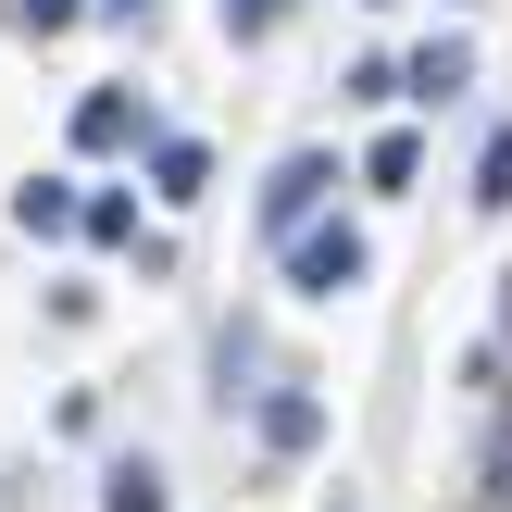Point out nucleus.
Masks as SVG:
<instances>
[{
  "label": "nucleus",
  "mask_w": 512,
  "mask_h": 512,
  "mask_svg": "<svg viewBox=\"0 0 512 512\" xmlns=\"http://www.w3.org/2000/svg\"><path fill=\"white\" fill-rule=\"evenodd\" d=\"M288 288H300V300L363 288V225H300V238H288Z\"/></svg>",
  "instance_id": "1"
},
{
  "label": "nucleus",
  "mask_w": 512,
  "mask_h": 512,
  "mask_svg": "<svg viewBox=\"0 0 512 512\" xmlns=\"http://www.w3.org/2000/svg\"><path fill=\"white\" fill-rule=\"evenodd\" d=\"M463 75H475V50H463V38H425L413 63H400V100H450Z\"/></svg>",
  "instance_id": "4"
},
{
  "label": "nucleus",
  "mask_w": 512,
  "mask_h": 512,
  "mask_svg": "<svg viewBox=\"0 0 512 512\" xmlns=\"http://www.w3.org/2000/svg\"><path fill=\"white\" fill-rule=\"evenodd\" d=\"M363 175H375V188H413V175H425V150H413V138H400V125H388V138L363 150Z\"/></svg>",
  "instance_id": "10"
},
{
  "label": "nucleus",
  "mask_w": 512,
  "mask_h": 512,
  "mask_svg": "<svg viewBox=\"0 0 512 512\" xmlns=\"http://www.w3.org/2000/svg\"><path fill=\"white\" fill-rule=\"evenodd\" d=\"M13 225H25V238H75V175H25V188H13Z\"/></svg>",
  "instance_id": "3"
},
{
  "label": "nucleus",
  "mask_w": 512,
  "mask_h": 512,
  "mask_svg": "<svg viewBox=\"0 0 512 512\" xmlns=\"http://www.w3.org/2000/svg\"><path fill=\"white\" fill-rule=\"evenodd\" d=\"M150 188H163V200H200V188H213V150H200V138H163V150H150Z\"/></svg>",
  "instance_id": "7"
},
{
  "label": "nucleus",
  "mask_w": 512,
  "mask_h": 512,
  "mask_svg": "<svg viewBox=\"0 0 512 512\" xmlns=\"http://www.w3.org/2000/svg\"><path fill=\"white\" fill-rule=\"evenodd\" d=\"M75 238H100V250H125V238H138V200H125V188H100V200H75Z\"/></svg>",
  "instance_id": "8"
},
{
  "label": "nucleus",
  "mask_w": 512,
  "mask_h": 512,
  "mask_svg": "<svg viewBox=\"0 0 512 512\" xmlns=\"http://www.w3.org/2000/svg\"><path fill=\"white\" fill-rule=\"evenodd\" d=\"M325 438V400L313 388H263V450H313Z\"/></svg>",
  "instance_id": "5"
},
{
  "label": "nucleus",
  "mask_w": 512,
  "mask_h": 512,
  "mask_svg": "<svg viewBox=\"0 0 512 512\" xmlns=\"http://www.w3.org/2000/svg\"><path fill=\"white\" fill-rule=\"evenodd\" d=\"M475 200H488V213H512V125L475 150Z\"/></svg>",
  "instance_id": "11"
},
{
  "label": "nucleus",
  "mask_w": 512,
  "mask_h": 512,
  "mask_svg": "<svg viewBox=\"0 0 512 512\" xmlns=\"http://www.w3.org/2000/svg\"><path fill=\"white\" fill-rule=\"evenodd\" d=\"M100 13H150V0H100Z\"/></svg>",
  "instance_id": "15"
},
{
  "label": "nucleus",
  "mask_w": 512,
  "mask_h": 512,
  "mask_svg": "<svg viewBox=\"0 0 512 512\" xmlns=\"http://www.w3.org/2000/svg\"><path fill=\"white\" fill-rule=\"evenodd\" d=\"M225 25H238V38H263V25H275V0H225Z\"/></svg>",
  "instance_id": "14"
},
{
  "label": "nucleus",
  "mask_w": 512,
  "mask_h": 512,
  "mask_svg": "<svg viewBox=\"0 0 512 512\" xmlns=\"http://www.w3.org/2000/svg\"><path fill=\"white\" fill-rule=\"evenodd\" d=\"M488 488L512 500V413H500V438H488Z\"/></svg>",
  "instance_id": "13"
},
{
  "label": "nucleus",
  "mask_w": 512,
  "mask_h": 512,
  "mask_svg": "<svg viewBox=\"0 0 512 512\" xmlns=\"http://www.w3.org/2000/svg\"><path fill=\"white\" fill-rule=\"evenodd\" d=\"M325 188H338V163H325V150H288V163H275V188H263V225H275V238H300Z\"/></svg>",
  "instance_id": "2"
},
{
  "label": "nucleus",
  "mask_w": 512,
  "mask_h": 512,
  "mask_svg": "<svg viewBox=\"0 0 512 512\" xmlns=\"http://www.w3.org/2000/svg\"><path fill=\"white\" fill-rule=\"evenodd\" d=\"M100 512H175V500H163V475H150V463H113V488H100Z\"/></svg>",
  "instance_id": "9"
},
{
  "label": "nucleus",
  "mask_w": 512,
  "mask_h": 512,
  "mask_svg": "<svg viewBox=\"0 0 512 512\" xmlns=\"http://www.w3.org/2000/svg\"><path fill=\"white\" fill-rule=\"evenodd\" d=\"M75 13H88V0H25V25H38V38H63Z\"/></svg>",
  "instance_id": "12"
},
{
  "label": "nucleus",
  "mask_w": 512,
  "mask_h": 512,
  "mask_svg": "<svg viewBox=\"0 0 512 512\" xmlns=\"http://www.w3.org/2000/svg\"><path fill=\"white\" fill-rule=\"evenodd\" d=\"M125 138H138V100H125V88H88V100H75V150H125Z\"/></svg>",
  "instance_id": "6"
}]
</instances>
